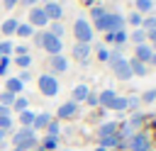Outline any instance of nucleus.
I'll use <instances>...</instances> for the list:
<instances>
[{
  "mask_svg": "<svg viewBox=\"0 0 156 151\" xmlns=\"http://www.w3.org/2000/svg\"><path fill=\"white\" fill-rule=\"evenodd\" d=\"M37 0H22V5H34Z\"/></svg>",
  "mask_w": 156,
  "mask_h": 151,
  "instance_id": "47",
  "label": "nucleus"
},
{
  "mask_svg": "<svg viewBox=\"0 0 156 151\" xmlns=\"http://www.w3.org/2000/svg\"><path fill=\"white\" fill-rule=\"evenodd\" d=\"M100 141H102V149H105V146L117 144V141H119V136H117V134H112V136H105V139H100Z\"/></svg>",
  "mask_w": 156,
  "mask_h": 151,
  "instance_id": "33",
  "label": "nucleus"
},
{
  "mask_svg": "<svg viewBox=\"0 0 156 151\" xmlns=\"http://www.w3.org/2000/svg\"><path fill=\"white\" fill-rule=\"evenodd\" d=\"M141 24L151 32V29H156V17H149V19H141Z\"/></svg>",
  "mask_w": 156,
  "mask_h": 151,
  "instance_id": "38",
  "label": "nucleus"
},
{
  "mask_svg": "<svg viewBox=\"0 0 156 151\" xmlns=\"http://www.w3.org/2000/svg\"><path fill=\"white\" fill-rule=\"evenodd\" d=\"M141 122H144V114H132V117H129V122L122 127V132H124L127 136H132V134H134V129H136Z\"/></svg>",
  "mask_w": 156,
  "mask_h": 151,
  "instance_id": "10",
  "label": "nucleus"
},
{
  "mask_svg": "<svg viewBox=\"0 0 156 151\" xmlns=\"http://www.w3.org/2000/svg\"><path fill=\"white\" fill-rule=\"evenodd\" d=\"M129 24H134V27H139V24H141V15H139L136 10L129 15Z\"/></svg>",
  "mask_w": 156,
  "mask_h": 151,
  "instance_id": "34",
  "label": "nucleus"
},
{
  "mask_svg": "<svg viewBox=\"0 0 156 151\" xmlns=\"http://www.w3.org/2000/svg\"><path fill=\"white\" fill-rule=\"evenodd\" d=\"M51 68H54V71H58V73H63V71L68 68V61H66L61 54H56V56H51Z\"/></svg>",
  "mask_w": 156,
  "mask_h": 151,
  "instance_id": "14",
  "label": "nucleus"
},
{
  "mask_svg": "<svg viewBox=\"0 0 156 151\" xmlns=\"http://www.w3.org/2000/svg\"><path fill=\"white\" fill-rule=\"evenodd\" d=\"M117 97V93L115 90H102L100 95H98V105H102V107H110V102Z\"/></svg>",
  "mask_w": 156,
  "mask_h": 151,
  "instance_id": "15",
  "label": "nucleus"
},
{
  "mask_svg": "<svg viewBox=\"0 0 156 151\" xmlns=\"http://www.w3.org/2000/svg\"><path fill=\"white\" fill-rule=\"evenodd\" d=\"M85 102H88V105H98V95H90V93H88V97H85Z\"/></svg>",
  "mask_w": 156,
  "mask_h": 151,
  "instance_id": "43",
  "label": "nucleus"
},
{
  "mask_svg": "<svg viewBox=\"0 0 156 151\" xmlns=\"http://www.w3.org/2000/svg\"><path fill=\"white\" fill-rule=\"evenodd\" d=\"M32 122H34V112H29V110L20 112V124L22 127H32Z\"/></svg>",
  "mask_w": 156,
  "mask_h": 151,
  "instance_id": "24",
  "label": "nucleus"
},
{
  "mask_svg": "<svg viewBox=\"0 0 156 151\" xmlns=\"http://www.w3.org/2000/svg\"><path fill=\"white\" fill-rule=\"evenodd\" d=\"M17 34L20 37H32L34 29H32V24H17Z\"/></svg>",
  "mask_w": 156,
  "mask_h": 151,
  "instance_id": "26",
  "label": "nucleus"
},
{
  "mask_svg": "<svg viewBox=\"0 0 156 151\" xmlns=\"http://www.w3.org/2000/svg\"><path fill=\"white\" fill-rule=\"evenodd\" d=\"M107 61H110V68L115 71V76H117L119 80H129V78H132V68H129V61H127L124 56H119V54L115 51V54H110Z\"/></svg>",
  "mask_w": 156,
  "mask_h": 151,
  "instance_id": "1",
  "label": "nucleus"
},
{
  "mask_svg": "<svg viewBox=\"0 0 156 151\" xmlns=\"http://www.w3.org/2000/svg\"><path fill=\"white\" fill-rule=\"evenodd\" d=\"M10 51H12V44H10V41H2V44H0V56H7Z\"/></svg>",
  "mask_w": 156,
  "mask_h": 151,
  "instance_id": "37",
  "label": "nucleus"
},
{
  "mask_svg": "<svg viewBox=\"0 0 156 151\" xmlns=\"http://www.w3.org/2000/svg\"><path fill=\"white\" fill-rule=\"evenodd\" d=\"M115 132H117V122H107V124L98 127V136H100V139H105V136H112Z\"/></svg>",
  "mask_w": 156,
  "mask_h": 151,
  "instance_id": "16",
  "label": "nucleus"
},
{
  "mask_svg": "<svg viewBox=\"0 0 156 151\" xmlns=\"http://www.w3.org/2000/svg\"><path fill=\"white\" fill-rule=\"evenodd\" d=\"M151 63H154V66H156V51H154V56H151Z\"/></svg>",
  "mask_w": 156,
  "mask_h": 151,
  "instance_id": "48",
  "label": "nucleus"
},
{
  "mask_svg": "<svg viewBox=\"0 0 156 151\" xmlns=\"http://www.w3.org/2000/svg\"><path fill=\"white\" fill-rule=\"evenodd\" d=\"M17 24H20L17 19H5L2 22V34H15L17 32Z\"/></svg>",
  "mask_w": 156,
  "mask_h": 151,
  "instance_id": "22",
  "label": "nucleus"
},
{
  "mask_svg": "<svg viewBox=\"0 0 156 151\" xmlns=\"http://www.w3.org/2000/svg\"><path fill=\"white\" fill-rule=\"evenodd\" d=\"M51 34L61 39V34H63V24H61V22H51Z\"/></svg>",
  "mask_w": 156,
  "mask_h": 151,
  "instance_id": "31",
  "label": "nucleus"
},
{
  "mask_svg": "<svg viewBox=\"0 0 156 151\" xmlns=\"http://www.w3.org/2000/svg\"><path fill=\"white\" fill-rule=\"evenodd\" d=\"M154 7V0H136V12L141 15V12H149Z\"/></svg>",
  "mask_w": 156,
  "mask_h": 151,
  "instance_id": "25",
  "label": "nucleus"
},
{
  "mask_svg": "<svg viewBox=\"0 0 156 151\" xmlns=\"http://www.w3.org/2000/svg\"><path fill=\"white\" fill-rule=\"evenodd\" d=\"M39 93H44V95H56L58 93V80L54 78V76H49V73H44V76H39Z\"/></svg>",
  "mask_w": 156,
  "mask_h": 151,
  "instance_id": "6",
  "label": "nucleus"
},
{
  "mask_svg": "<svg viewBox=\"0 0 156 151\" xmlns=\"http://www.w3.org/2000/svg\"><path fill=\"white\" fill-rule=\"evenodd\" d=\"M85 97H88V88H85V85H76V88H73V100H71V102L78 105V102H83Z\"/></svg>",
  "mask_w": 156,
  "mask_h": 151,
  "instance_id": "18",
  "label": "nucleus"
},
{
  "mask_svg": "<svg viewBox=\"0 0 156 151\" xmlns=\"http://www.w3.org/2000/svg\"><path fill=\"white\" fill-rule=\"evenodd\" d=\"M12 105H15V110H17V112H24V110H27V97H22V95H20V97H15V102H12Z\"/></svg>",
  "mask_w": 156,
  "mask_h": 151,
  "instance_id": "28",
  "label": "nucleus"
},
{
  "mask_svg": "<svg viewBox=\"0 0 156 151\" xmlns=\"http://www.w3.org/2000/svg\"><path fill=\"white\" fill-rule=\"evenodd\" d=\"M107 41H112V44H124L127 41V34L119 29V32H110L107 34Z\"/></svg>",
  "mask_w": 156,
  "mask_h": 151,
  "instance_id": "21",
  "label": "nucleus"
},
{
  "mask_svg": "<svg viewBox=\"0 0 156 151\" xmlns=\"http://www.w3.org/2000/svg\"><path fill=\"white\" fill-rule=\"evenodd\" d=\"M146 149H149V136L146 134H132L129 151H146Z\"/></svg>",
  "mask_w": 156,
  "mask_h": 151,
  "instance_id": "7",
  "label": "nucleus"
},
{
  "mask_svg": "<svg viewBox=\"0 0 156 151\" xmlns=\"http://www.w3.org/2000/svg\"><path fill=\"white\" fill-rule=\"evenodd\" d=\"M88 54H90V46H88V44H78V41L73 44V56H76L78 61H85Z\"/></svg>",
  "mask_w": 156,
  "mask_h": 151,
  "instance_id": "13",
  "label": "nucleus"
},
{
  "mask_svg": "<svg viewBox=\"0 0 156 151\" xmlns=\"http://www.w3.org/2000/svg\"><path fill=\"white\" fill-rule=\"evenodd\" d=\"M122 24H124V17L122 15H117V12H112V15H102L100 19H95V27L100 29V32H119L122 29Z\"/></svg>",
  "mask_w": 156,
  "mask_h": 151,
  "instance_id": "3",
  "label": "nucleus"
},
{
  "mask_svg": "<svg viewBox=\"0 0 156 151\" xmlns=\"http://www.w3.org/2000/svg\"><path fill=\"white\" fill-rule=\"evenodd\" d=\"M0 117H10V107H5V105H0Z\"/></svg>",
  "mask_w": 156,
  "mask_h": 151,
  "instance_id": "45",
  "label": "nucleus"
},
{
  "mask_svg": "<svg viewBox=\"0 0 156 151\" xmlns=\"http://www.w3.org/2000/svg\"><path fill=\"white\" fill-rule=\"evenodd\" d=\"M39 44H41L51 56L61 54V39H58V37H54L51 32H41V34H39Z\"/></svg>",
  "mask_w": 156,
  "mask_h": 151,
  "instance_id": "5",
  "label": "nucleus"
},
{
  "mask_svg": "<svg viewBox=\"0 0 156 151\" xmlns=\"http://www.w3.org/2000/svg\"><path fill=\"white\" fill-rule=\"evenodd\" d=\"M17 2H20V0H2V5H5V7H7V10H12V7H15V5H17Z\"/></svg>",
  "mask_w": 156,
  "mask_h": 151,
  "instance_id": "44",
  "label": "nucleus"
},
{
  "mask_svg": "<svg viewBox=\"0 0 156 151\" xmlns=\"http://www.w3.org/2000/svg\"><path fill=\"white\" fill-rule=\"evenodd\" d=\"M37 151H46V149H41V146H39V149H37Z\"/></svg>",
  "mask_w": 156,
  "mask_h": 151,
  "instance_id": "49",
  "label": "nucleus"
},
{
  "mask_svg": "<svg viewBox=\"0 0 156 151\" xmlns=\"http://www.w3.org/2000/svg\"><path fill=\"white\" fill-rule=\"evenodd\" d=\"M98 58H102V61H107V58H110V54H107L105 49H98Z\"/></svg>",
  "mask_w": 156,
  "mask_h": 151,
  "instance_id": "42",
  "label": "nucleus"
},
{
  "mask_svg": "<svg viewBox=\"0 0 156 151\" xmlns=\"http://www.w3.org/2000/svg\"><path fill=\"white\" fill-rule=\"evenodd\" d=\"M12 102H15V95H12V93H7V90H5V93H2V95H0V105H5V107H10V105H12Z\"/></svg>",
  "mask_w": 156,
  "mask_h": 151,
  "instance_id": "29",
  "label": "nucleus"
},
{
  "mask_svg": "<svg viewBox=\"0 0 156 151\" xmlns=\"http://www.w3.org/2000/svg\"><path fill=\"white\" fill-rule=\"evenodd\" d=\"M51 122V117L46 114V112H41V114H34V122H32V127L34 129H46V124Z\"/></svg>",
  "mask_w": 156,
  "mask_h": 151,
  "instance_id": "17",
  "label": "nucleus"
},
{
  "mask_svg": "<svg viewBox=\"0 0 156 151\" xmlns=\"http://www.w3.org/2000/svg\"><path fill=\"white\" fill-rule=\"evenodd\" d=\"M7 63H10V58H7V56H0V73L7 71Z\"/></svg>",
  "mask_w": 156,
  "mask_h": 151,
  "instance_id": "41",
  "label": "nucleus"
},
{
  "mask_svg": "<svg viewBox=\"0 0 156 151\" xmlns=\"http://www.w3.org/2000/svg\"><path fill=\"white\" fill-rule=\"evenodd\" d=\"M22 85H24V83H22L20 78H10V80H7V93L17 95V93H22Z\"/></svg>",
  "mask_w": 156,
  "mask_h": 151,
  "instance_id": "20",
  "label": "nucleus"
},
{
  "mask_svg": "<svg viewBox=\"0 0 156 151\" xmlns=\"http://www.w3.org/2000/svg\"><path fill=\"white\" fill-rule=\"evenodd\" d=\"M129 68H132V76H134V73H136V76H146V63H141V61H136V58L129 61Z\"/></svg>",
  "mask_w": 156,
  "mask_h": 151,
  "instance_id": "19",
  "label": "nucleus"
},
{
  "mask_svg": "<svg viewBox=\"0 0 156 151\" xmlns=\"http://www.w3.org/2000/svg\"><path fill=\"white\" fill-rule=\"evenodd\" d=\"M141 100H144V102H154V100H156V90H146V93L141 95Z\"/></svg>",
  "mask_w": 156,
  "mask_h": 151,
  "instance_id": "36",
  "label": "nucleus"
},
{
  "mask_svg": "<svg viewBox=\"0 0 156 151\" xmlns=\"http://www.w3.org/2000/svg\"><path fill=\"white\" fill-rule=\"evenodd\" d=\"M76 110H78V105H76V102H63V105L58 107V119L73 117V114H76Z\"/></svg>",
  "mask_w": 156,
  "mask_h": 151,
  "instance_id": "12",
  "label": "nucleus"
},
{
  "mask_svg": "<svg viewBox=\"0 0 156 151\" xmlns=\"http://www.w3.org/2000/svg\"><path fill=\"white\" fill-rule=\"evenodd\" d=\"M29 63H32V58H29L27 54H22V56H17V66H22V68H27Z\"/></svg>",
  "mask_w": 156,
  "mask_h": 151,
  "instance_id": "35",
  "label": "nucleus"
},
{
  "mask_svg": "<svg viewBox=\"0 0 156 151\" xmlns=\"http://www.w3.org/2000/svg\"><path fill=\"white\" fill-rule=\"evenodd\" d=\"M110 110H117V112H122V110H127V97H115L112 102H110Z\"/></svg>",
  "mask_w": 156,
  "mask_h": 151,
  "instance_id": "23",
  "label": "nucleus"
},
{
  "mask_svg": "<svg viewBox=\"0 0 156 151\" xmlns=\"http://www.w3.org/2000/svg\"><path fill=\"white\" fill-rule=\"evenodd\" d=\"M46 129H49V136H58V132H61V127H58V122H54V119H51V122L46 124Z\"/></svg>",
  "mask_w": 156,
  "mask_h": 151,
  "instance_id": "30",
  "label": "nucleus"
},
{
  "mask_svg": "<svg viewBox=\"0 0 156 151\" xmlns=\"http://www.w3.org/2000/svg\"><path fill=\"white\" fill-rule=\"evenodd\" d=\"M41 10H44V15H46L49 19H56V22H58V17H61V12H63L58 2H46V7H41Z\"/></svg>",
  "mask_w": 156,
  "mask_h": 151,
  "instance_id": "11",
  "label": "nucleus"
},
{
  "mask_svg": "<svg viewBox=\"0 0 156 151\" xmlns=\"http://www.w3.org/2000/svg\"><path fill=\"white\" fill-rule=\"evenodd\" d=\"M10 124H12V119L10 117H0V129L5 132V129H10Z\"/></svg>",
  "mask_w": 156,
  "mask_h": 151,
  "instance_id": "40",
  "label": "nucleus"
},
{
  "mask_svg": "<svg viewBox=\"0 0 156 151\" xmlns=\"http://www.w3.org/2000/svg\"><path fill=\"white\" fill-rule=\"evenodd\" d=\"M90 15H93V19H100V17L105 15V10H102V7H93V10H90Z\"/></svg>",
  "mask_w": 156,
  "mask_h": 151,
  "instance_id": "39",
  "label": "nucleus"
},
{
  "mask_svg": "<svg viewBox=\"0 0 156 151\" xmlns=\"http://www.w3.org/2000/svg\"><path fill=\"white\" fill-rule=\"evenodd\" d=\"M149 39H151V41H154V46H156V29H151V32H149Z\"/></svg>",
  "mask_w": 156,
  "mask_h": 151,
  "instance_id": "46",
  "label": "nucleus"
},
{
  "mask_svg": "<svg viewBox=\"0 0 156 151\" xmlns=\"http://www.w3.org/2000/svg\"><path fill=\"white\" fill-rule=\"evenodd\" d=\"M46 22H49V17L44 15V10H41V7H32V10H29V24L41 27V24H46Z\"/></svg>",
  "mask_w": 156,
  "mask_h": 151,
  "instance_id": "8",
  "label": "nucleus"
},
{
  "mask_svg": "<svg viewBox=\"0 0 156 151\" xmlns=\"http://www.w3.org/2000/svg\"><path fill=\"white\" fill-rule=\"evenodd\" d=\"M73 34H76V41L78 44H90L93 41V27L85 19H76L73 22Z\"/></svg>",
  "mask_w": 156,
  "mask_h": 151,
  "instance_id": "4",
  "label": "nucleus"
},
{
  "mask_svg": "<svg viewBox=\"0 0 156 151\" xmlns=\"http://www.w3.org/2000/svg\"><path fill=\"white\" fill-rule=\"evenodd\" d=\"M144 37H146V32H144V29H134V34H132V41L139 46V44H144Z\"/></svg>",
  "mask_w": 156,
  "mask_h": 151,
  "instance_id": "27",
  "label": "nucleus"
},
{
  "mask_svg": "<svg viewBox=\"0 0 156 151\" xmlns=\"http://www.w3.org/2000/svg\"><path fill=\"white\" fill-rule=\"evenodd\" d=\"M151 56H154V49H151V46H146V44H139V46L134 49V58H136V61H141V63L151 61Z\"/></svg>",
  "mask_w": 156,
  "mask_h": 151,
  "instance_id": "9",
  "label": "nucleus"
},
{
  "mask_svg": "<svg viewBox=\"0 0 156 151\" xmlns=\"http://www.w3.org/2000/svg\"><path fill=\"white\" fill-rule=\"evenodd\" d=\"M41 149H46V151H49V149H56V136H46V139L41 141Z\"/></svg>",
  "mask_w": 156,
  "mask_h": 151,
  "instance_id": "32",
  "label": "nucleus"
},
{
  "mask_svg": "<svg viewBox=\"0 0 156 151\" xmlns=\"http://www.w3.org/2000/svg\"><path fill=\"white\" fill-rule=\"evenodd\" d=\"M12 144H15V151H29L37 139H34V129L32 127H22L15 136H12Z\"/></svg>",
  "mask_w": 156,
  "mask_h": 151,
  "instance_id": "2",
  "label": "nucleus"
}]
</instances>
